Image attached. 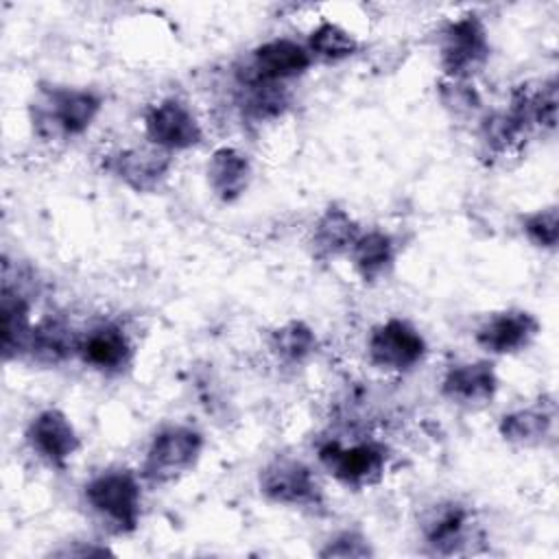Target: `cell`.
Instances as JSON below:
<instances>
[{"label":"cell","instance_id":"obj_11","mask_svg":"<svg viewBox=\"0 0 559 559\" xmlns=\"http://www.w3.org/2000/svg\"><path fill=\"white\" fill-rule=\"evenodd\" d=\"M419 533L432 555H461L474 539V513L459 500L437 502L421 518Z\"/></svg>","mask_w":559,"mask_h":559},{"label":"cell","instance_id":"obj_6","mask_svg":"<svg viewBox=\"0 0 559 559\" xmlns=\"http://www.w3.org/2000/svg\"><path fill=\"white\" fill-rule=\"evenodd\" d=\"M428 343L424 334L402 317H389L367 336V358L389 373H406L424 362Z\"/></svg>","mask_w":559,"mask_h":559},{"label":"cell","instance_id":"obj_5","mask_svg":"<svg viewBox=\"0 0 559 559\" xmlns=\"http://www.w3.org/2000/svg\"><path fill=\"white\" fill-rule=\"evenodd\" d=\"M489 55V33L474 13L450 20L439 33V63L448 79L472 81L487 66Z\"/></svg>","mask_w":559,"mask_h":559},{"label":"cell","instance_id":"obj_16","mask_svg":"<svg viewBox=\"0 0 559 559\" xmlns=\"http://www.w3.org/2000/svg\"><path fill=\"white\" fill-rule=\"evenodd\" d=\"M531 131L533 127L524 109L515 100H511V105L504 111H493L483 118L478 140L487 157L507 159L524 146Z\"/></svg>","mask_w":559,"mask_h":559},{"label":"cell","instance_id":"obj_24","mask_svg":"<svg viewBox=\"0 0 559 559\" xmlns=\"http://www.w3.org/2000/svg\"><path fill=\"white\" fill-rule=\"evenodd\" d=\"M242 96H240V109L242 116L262 122L277 118L286 105L288 94L286 87L280 83H262V81H238Z\"/></svg>","mask_w":559,"mask_h":559},{"label":"cell","instance_id":"obj_2","mask_svg":"<svg viewBox=\"0 0 559 559\" xmlns=\"http://www.w3.org/2000/svg\"><path fill=\"white\" fill-rule=\"evenodd\" d=\"M83 500L109 531L124 535L142 518V476L127 467H109L83 485Z\"/></svg>","mask_w":559,"mask_h":559},{"label":"cell","instance_id":"obj_13","mask_svg":"<svg viewBox=\"0 0 559 559\" xmlns=\"http://www.w3.org/2000/svg\"><path fill=\"white\" fill-rule=\"evenodd\" d=\"M76 356L103 376H118L133 360V343L120 323L100 321L79 334Z\"/></svg>","mask_w":559,"mask_h":559},{"label":"cell","instance_id":"obj_10","mask_svg":"<svg viewBox=\"0 0 559 559\" xmlns=\"http://www.w3.org/2000/svg\"><path fill=\"white\" fill-rule=\"evenodd\" d=\"M26 443L31 452L55 469H66L81 448L72 419L57 406L41 408L26 426Z\"/></svg>","mask_w":559,"mask_h":559},{"label":"cell","instance_id":"obj_21","mask_svg":"<svg viewBox=\"0 0 559 559\" xmlns=\"http://www.w3.org/2000/svg\"><path fill=\"white\" fill-rule=\"evenodd\" d=\"M76 347L79 334H74L66 321L48 317L33 323L24 354L44 365H59L76 354Z\"/></svg>","mask_w":559,"mask_h":559},{"label":"cell","instance_id":"obj_26","mask_svg":"<svg viewBox=\"0 0 559 559\" xmlns=\"http://www.w3.org/2000/svg\"><path fill=\"white\" fill-rule=\"evenodd\" d=\"M520 229L524 238L542 249V251H555L559 245V210L557 205H544L533 212L522 214Z\"/></svg>","mask_w":559,"mask_h":559},{"label":"cell","instance_id":"obj_7","mask_svg":"<svg viewBox=\"0 0 559 559\" xmlns=\"http://www.w3.org/2000/svg\"><path fill=\"white\" fill-rule=\"evenodd\" d=\"M260 493L280 507L317 509L323 504V489L314 472L299 459L280 454L271 459L258 476Z\"/></svg>","mask_w":559,"mask_h":559},{"label":"cell","instance_id":"obj_22","mask_svg":"<svg viewBox=\"0 0 559 559\" xmlns=\"http://www.w3.org/2000/svg\"><path fill=\"white\" fill-rule=\"evenodd\" d=\"M33 330L31 304L22 290H13L9 284L2 288V354L9 360L11 356H22Z\"/></svg>","mask_w":559,"mask_h":559},{"label":"cell","instance_id":"obj_1","mask_svg":"<svg viewBox=\"0 0 559 559\" xmlns=\"http://www.w3.org/2000/svg\"><path fill=\"white\" fill-rule=\"evenodd\" d=\"M103 109V96L90 87H41L31 105L33 131L46 142L83 135Z\"/></svg>","mask_w":559,"mask_h":559},{"label":"cell","instance_id":"obj_17","mask_svg":"<svg viewBox=\"0 0 559 559\" xmlns=\"http://www.w3.org/2000/svg\"><path fill=\"white\" fill-rule=\"evenodd\" d=\"M251 177V159L234 146H218L205 164L207 188L223 203L238 201L247 192Z\"/></svg>","mask_w":559,"mask_h":559},{"label":"cell","instance_id":"obj_19","mask_svg":"<svg viewBox=\"0 0 559 559\" xmlns=\"http://www.w3.org/2000/svg\"><path fill=\"white\" fill-rule=\"evenodd\" d=\"M360 231H362L360 225L347 210H343L338 205H330L317 218L314 229H312L310 245H312L314 258L330 260V258L347 255L352 245L360 236Z\"/></svg>","mask_w":559,"mask_h":559},{"label":"cell","instance_id":"obj_23","mask_svg":"<svg viewBox=\"0 0 559 559\" xmlns=\"http://www.w3.org/2000/svg\"><path fill=\"white\" fill-rule=\"evenodd\" d=\"M304 44L310 50L312 59L328 61V63L349 59L360 50V39L349 28L332 20L317 22Z\"/></svg>","mask_w":559,"mask_h":559},{"label":"cell","instance_id":"obj_9","mask_svg":"<svg viewBox=\"0 0 559 559\" xmlns=\"http://www.w3.org/2000/svg\"><path fill=\"white\" fill-rule=\"evenodd\" d=\"M312 55L306 44L290 37H273L258 44L251 50L249 61L245 63V72H240L238 81H262V83H280L301 76L312 66Z\"/></svg>","mask_w":559,"mask_h":559},{"label":"cell","instance_id":"obj_20","mask_svg":"<svg viewBox=\"0 0 559 559\" xmlns=\"http://www.w3.org/2000/svg\"><path fill=\"white\" fill-rule=\"evenodd\" d=\"M347 258L360 280L378 282L393 269L397 258V245L391 234L382 229H367L360 231Z\"/></svg>","mask_w":559,"mask_h":559},{"label":"cell","instance_id":"obj_25","mask_svg":"<svg viewBox=\"0 0 559 559\" xmlns=\"http://www.w3.org/2000/svg\"><path fill=\"white\" fill-rule=\"evenodd\" d=\"M317 345H319V341H317L314 330L308 323L297 321V319L286 321L277 330H273L271 341H269L271 352L280 360L290 362V365L308 360L317 352Z\"/></svg>","mask_w":559,"mask_h":559},{"label":"cell","instance_id":"obj_15","mask_svg":"<svg viewBox=\"0 0 559 559\" xmlns=\"http://www.w3.org/2000/svg\"><path fill=\"white\" fill-rule=\"evenodd\" d=\"M173 168V153L162 151L153 144L124 148L109 157L107 170L135 192L157 190Z\"/></svg>","mask_w":559,"mask_h":559},{"label":"cell","instance_id":"obj_14","mask_svg":"<svg viewBox=\"0 0 559 559\" xmlns=\"http://www.w3.org/2000/svg\"><path fill=\"white\" fill-rule=\"evenodd\" d=\"M500 386V378L491 360H463L450 365L443 376L439 391L441 395L463 408H483L491 404Z\"/></svg>","mask_w":559,"mask_h":559},{"label":"cell","instance_id":"obj_28","mask_svg":"<svg viewBox=\"0 0 559 559\" xmlns=\"http://www.w3.org/2000/svg\"><path fill=\"white\" fill-rule=\"evenodd\" d=\"M321 557H371L373 555V548L369 544V539L358 533V531H341L336 533L334 537H330L325 542V546L319 550Z\"/></svg>","mask_w":559,"mask_h":559},{"label":"cell","instance_id":"obj_8","mask_svg":"<svg viewBox=\"0 0 559 559\" xmlns=\"http://www.w3.org/2000/svg\"><path fill=\"white\" fill-rule=\"evenodd\" d=\"M144 135L148 144L177 153L203 142V127L188 103L168 96L153 103L144 114Z\"/></svg>","mask_w":559,"mask_h":559},{"label":"cell","instance_id":"obj_12","mask_svg":"<svg viewBox=\"0 0 559 559\" xmlns=\"http://www.w3.org/2000/svg\"><path fill=\"white\" fill-rule=\"evenodd\" d=\"M542 330L539 319L522 308L489 314L474 332L476 345L489 356H513L533 345Z\"/></svg>","mask_w":559,"mask_h":559},{"label":"cell","instance_id":"obj_3","mask_svg":"<svg viewBox=\"0 0 559 559\" xmlns=\"http://www.w3.org/2000/svg\"><path fill=\"white\" fill-rule=\"evenodd\" d=\"M203 445V435L190 424L162 426L144 452L140 469L142 480L151 485H166L177 480L199 463Z\"/></svg>","mask_w":559,"mask_h":559},{"label":"cell","instance_id":"obj_18","mask_svg":"<svg viewBox=\"0 0 559 559\" xmlns=\"http://www.w3.org/2000/svg\"><path fill=\"white\" fill-rule=\"evenodd\" d=\"M555 428V408L552 404H531L504 413L498 421V435L518 448H537L542 445Z\"/></svg>","mask_w":559,"mask_h":559},{"label":"cell","instance_id":"obj_27","mask_svg":"<svg viewBox=\"0 0 559 559\" xmlns=\"http://www.w3.org/2000/svg\"><path fill=\"white\" fill-rule=\"evenodd\" d=\"M437 90H439V100L443 103V107L456 116L474 114L476 109H480L483 100H480L478 90L474 87V81L441 76Z\"/></svg>","mask_w":559,"mask_h":559},{"label":"cell","instance_id":"obj_4","mask_svg":"<svg viewBox=\"0 0 559 559\" xmlns=\"http://www.w3.org/2000/svg\"><path fill=\"white\" fill-rule=\"evenodd\" d=\"M319 463L325 472L347 489H367L384 478L389 450L376 439L338 441L330 439L319 445Z\"/></svg>","mask_w":559,"mask_h":559}]
</instances>
